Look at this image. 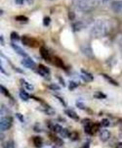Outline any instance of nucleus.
I'll return each instance as SVG.
<instances>
[{
	"label": "nucleus",
	"instance_id": "nucleus-21",
	"mask_svg": "<svg viewBox=\"0 0 122 148\" xmlns=\"http://www.w3.org/2000/svg\"><path fill=\"white\" fill-rule=\"evenodd\" d=\"M78 137H79V135H78V134H77L76 132H70L69 134V138H70L71 140H77L78 139Z\"/></svg>",
	"mask_w": 122,
	"mask_h": 148
},
{
	"label": "nucleus",
	"instance_id": "nucleus-20",
	"mask_svg": "<svg viewBox=\"0 0 122 148\" xmlns=\"http://www.w3.org/2000/svg\"><path fill=\"white\" fill-rule=\"evenodd\" d=\"M21 84H23V86L24 88L28 89V90H33V86L29 84V82H27L26 81H24V79H21Z\"/></svg>",
	"mask_w": 122,
	"mask_h": 148
},
{
	"label": "nucleus",
	"instance_id": "nucleus-14",
	"mask_svg": "<svg viewBox=\"0 0 122 148\" xmlns=\"http://www.w3.org/2000/svg\"><path fill=\"white\" fill-rule=\"evenodd\" d=\"M32 142H33V145L36 148H40L42 146V139L40 136H34L32 138Z\"/></svg>",
	"mask_w": 122,
	"mask_h": 148
},
{
	"label": "nucleus",
	"instance_id": "nucleus-1",
	"mask_svg": "<svg viewBox=\"0 0 122 148\" xmlns=\"http://www.w3.org/2000/svg\"><path fill=\"white\" fill-rule=\"evenodd\" d=\"M110 29L111 26L109 21H108V20H98L92 27L91 36L93 37H96V38L106 36L110 32Z\"/></svg>",
	"mask_w": 122,
	"mask_h": 148
},
{
	"label": "nucleus",
	"instance_id": "nucleus-32",
	"mask_svg": "<svg viewBox=\"0 0 122 148\" xmlns=\"http://www.w3.org/2000/svg\"><path fill=\"white\" fill-rule=\"evenodd\" d=\"M50 88L51 89H54V90H59L60 89V87L58 86L57 84H50Z\"/></svg>",
	"mask_w": 122,
	"mask_h": 148
},
{
	"label": "nucleus",
	"instance_id": "nucleus-37",
	"mask_svg": "<svg viewBox=\"0 0 122 148\" xmlns=\"http://www.w3.org/2000/svg\"><path fill=\"white\" fill-rule=\"evenodd\" d=\"M116 148H122V142H120V143L117 144V146H116Z\"/></svg>",
	"mask_w": 122,
	"mask_h": 148
},
{
	"label": "nucleus",
	"instance_id": "nucleus-28",
	"mask_svg": "<svg viewBox=\"0 0 122 148\" xmlns=\"http://www.w3.org/2000/svg\"><path fill=\"white\" fill-rule=\"evenodd\" d=\"M50 23H51V19L49 18V17H44L43 19V25L45 27H48L50 25Z\"/></svg>",
	"mask_w": 122,
	"mask_h": 148
},
{
	"label": "nucleus",
	"instance_id": "nucleus-6",
	"mask_svg": "<svg viewBox=\"0 0 122 148\" xmlns=\"http://www.w3.org/2000/svg\"><path fill=\"white\" fill-rule=\"evenodd\" d=\"M22 64H23L26 68H28V69H35V67H36L34 61L32 59L29 58V57L24 58L23 61H22Z\"/></svg>",
	"mask_w": 122,
	"mask_h": 148
},
{
	"label": "nucleus",
	"instance_id": "nucleus-3",
	"mask_svg": "<svg viewBox=\"0 0 122 148\" xmlns=\"http://www.w3.org/2000/svg\"><path fill=\"white\" fill-rule=\"evenodd\" d=\"M12 124H13V119L10 116H6V117H2L1 118V122H0V129H1L2 132H5V130H9L11 127Z\"/></svg>",
	"mask_w": 122,
	"mask_h": 148
},
{
	"label": "nucleus",
	"instance_id": "nucleus-25",
	"mask_svg": "<svg viewBox=\"0 0 122 148\" xmlns=\"http://www.w3.org/2000/svg\"><path fill=\"white\" fill-rule=\"evenodd\" d=\"M109 125H110V124H109V121L108 119H103V120H102L101 125H100V126L104 127H108Z\"/></svg>",
	"mask_w": 122,
	"mask_h": 148
},
{
	"label": "nucleus",
	"instance_id": "nucleus-24",
	"mask_svg": "<svg viewBox=\"0 0 122 148\" xmlns=\"http://www.w3.org/2000/svg\"><path fill=\"white\" fill-rule=\"evenodd\" d=\"M69 134H70V132H68V130L66 129H63V130L60 132V134L63 137H64V138H66V137H69Z\"/></svg>",
	"mask_w": 122,
	"mask_h": 148
},
{
	"label": "nucleus",
	"instance_id": "nucleus-18",
	"mask_svg": "<svg viewBox=\"0 0 122 148\" xmlns=\"http://www.w3.org/2000/svg\"><path fill=\"white\" fill-rule=\"evenodd\" d=\"M102 77H104V79H106V81H108V82H109V84H111L113 85H114V86H117V85H118L117 82H116L115 81H114L113 79H111L110 77H108V75H106V74H102Z\"/></svg>",
	"mask_w": 122,
	"mask_h": 148
},
{
	"label": "nucleus",
	"instance_id": "nucleus-22",
	"mask_svg": "<svg viewBox=\"0 0 122 148\" xmlns=\"http://www.w3.org/2000/svg\"><path fill=\"white\" fill-rule=\"evenodd\" d=\"M11 39L13 41H18V40H20V36L17 32H13L11 34Z\"/></svg>",
	"mask_w": 122,
	"mask_h": 148
},
{
	"label": "nucleus",
	"instance_id": "nucleus-23",
	"mask_svg": "<svg viewBox=\"0 0 122 148\" xmlns=\"http://www.w3.org/2000/svg\"><path fill=\"white\" fill-rule=\"evenodd\" d=\"M94 97L95 98H98V99H103V98H106V95H104L103 92H95L94 94Z\"/></svg>",
	"mask_w": 122,
	"mask_h": 148
},
{
	"label": "nucleus",
	"instance_id": "nucleus-35",
	"mask_svg": "<svg viewBox=\"0 0 122 148\" xmlns=\"http://www.w3.org/2000/svg\"><path fill=\"white\" fill-rule=\"evenodd\" d=\"M17 117H18V118H19V119H20V120H21V121H22V122H23V121H24V120H23V116H22V115H21V114H17Z\"/></svg>",
	"mask_w": 122,
	"mask_h": 148
},
{
	"label": "nucleus",
	"instance_id": "nucleus-19",
	"mask_svg": "<svg viewBox=\"0 0 122 148\" xmlns=\"http://www.w3.org/2000/svg\"><path fill=\"white\" fill-rule=\"evenodd\" d=\"M20 96H21V98L24 100V101H27V100L29 99V95L27 93L26 91H24V89H22L21 91H20Z\"/></svg>",
	"mask_w": 122,
	"mask_h": 148
},
{
	"label": "nucleus",
	"instance_id": "nucleus-33",
	"mask_svg": "<svg viewBox=\"0 0 122 148\" xmlns=\"http://www.w3.org/2000/svg\"><path fill=\"white\" fill-rule=\"evenodd\" d=\"M24 1H26V0H15L16 4H18V5H23L24 3Z\"/></svg>",
	"mask_w": 122,
	"mask_h": 148
},
{
	"label": "nucleus",
	"instance_id": "nucleus-5",
	"mask_svg": "<svg viewBox=\"0 0 122 148\" xmlns=\"http://www.w3.org/2000/svg\"><path fill=\"white\" fill-rule=\"evenodd\" d=\"M99 130V126L97 124H92V123H89L88 125L85 126V132L88 134H94L95 132H97Z\"/></svg>",
	"mask_w": 122,
	"mask_h": 148
},
{
	"label": "nucleus",
	"instance_id": "nucleus-13",
	"mask_svg": "<svg viewBox=\"0 0 122 148\" xmlns=\"http://www.w3.org/2000/svg\"><path fill=\"white\" fill-rule=\"evenodd\" d=\"M49 127L53 130L55 134H60V132L63 130V127L60 126V125H57V124H50Z\"/></svg>",
	"mask_w": 122,
	"mask_h": 148
},
{
	"label": "nucleus",
	"instance_id": "nucleus-39",
	"mask_svg": "<svg viewBox=\"0 0 122 148\" xmlns=\"http://www.w3.org/2000/svg\"><path fill=\"white\" fill-rule=\"evenodd\" d=\"M102 1H103L104 3H106V2H109V1H110V0H102Z\"/></svg>",
	"mask_w": 122,
	"mask_h": 148
},
{
	"label": "nucleus",
	"instance_id": "nucleus-29",
	"mask_svg": "<svg viewBox=\"0 0 122 148\" xmlns=\"http://www.w3.org/2000/svg\"><path fill=\"white\" fill-rule=\"evenodd\" d=\"M16 20H17V21H19V22H22V23H24V22L28 21V19H27L26 17H24V16H19V17H17Z\"/></svg>",
	"mask_w": 122,
	"mask_h": 148
},
{
	"label": "nucleus",
	"instance_id": "nucleus-31",
	"mask_svg": "<svg viewBox=\"0 0 122 148\" xmlns=\"http://www.w3.org/2000/svg\"><path fill=\"white\" fill-rule=\"evenodd\" d=\"M76 106H77V107H79V108H81L82 110H86L85 105L82 103V102H77V103H76Z\"/></svg>",
	"mask_w": 122,
	"mask_h": 148
},
{
	"label": "nucleus",
	"instance_id": "nucleus-4",
	"mask_svg": "<svg viewBox=\"0 0 122 148\" xmlns=\"http://www.w3.org/2000/svg\"><path fill=\"white\" fill-rule=\"evenodd\" d=\"M22 42H23L24 45L28 47H36L38 46V41L36 40L35 38H31V37H27V36H24L22 38Z\"/></svg>",
	"mask_w": 122,
	"mask_h": 148
},
{
	"label": "nucleus",
	"instance_id": "nucleus-10",
	"mask_svg": "<svg viewBox=\"0 0 122 148\" xmlns=\"http://www.w3.org/2000/svg\"><path fill=\"white\" fill-rule=\"evenodd\" d=\"M11 46L13 47V49H14L15 51H16L17 53H18L19 55H21V56L24 57V58H27V57H28V56H27V54H26V52L24 51V50L22 49L20 46H18V45H17V44L12 43V44H11Z\"/></svg>",
	"mask_w": 122,
	"mask_h": 148
},
{
	"label": "nucleus",
	"instance_id": "nucleus-8",
	"mask_svg": "<svg viewBox=\"0 0 122 148\" xmlns=\"http://www.w3.org/2000/svg\"><path fill=\"white\" fill-rule=\"evenodd\" d=\"M111 9L115 13H122V1H113L111 3Z\"/></svg>",
	"mask_w": 122,
	"mask_h": 148
},
{
	"label": "nucleus",
	"instance_id": "nucleus-34",
	"mask_svg": "<svg viewBox=\"0 0 122 148\" xmlns=\"http://www.w3.org/2000/svg\"><path fill=\"white\" fill-rule=\"evenodd\" d=\"M69 19H70V20H73L74 19V13H73V12H69Z\"/></svg>",
	"mask_w": 122,
	"mask_h": 148
},
{
	"label": "nucleus",
	"instance_id": "nucleus-12",
	"mask_svg": "<svg viewBox=\"0 0 122 148\" xmlns=\"http://www.w3.org/2000/svg\"><path fill=\"white\" fill-rule=\"evenodd\" d=\"M109 137H110V132L108 130H101V132H100V138H101L102 141H106V140L109 139Z\"/></svg>",
	"mask_w": 122,
	"mask_h": 148
},
{
	"label": "nucleus",
	"instance_id": "nucleus-36",
	"mask_svg": "<svg viewBox=\"0 0 122 148\" xmlns=\"http://www.w3.org/2000/svg\"><path fill=\"white\" fill-rule=\"evenodd\" d=\"M26 1L27 2V4H29V5H30V4L33 3V1H34V0H26Z\"/></svg>",
	"mask_w": 122,
	"mask_h": 148
},
{
	"label": "nucleus",
	"instance_id": "nucleus-27",
	"mask_svg": "<svg viewBox=\"0 0 122 148\" xmlns=\"http://www.w3.org/2000/svg\"><path fill=\"white\" fill-rule=\"evenodd\" d=\"M5 148H15V143L13 140H9V141L6 142V144H5Z\"/></svg>",
	"mask_w": 122,
	"mask_h": 148
},
{
	"label": "nucleus",
	"instance_id": "nucleus-17",
	"mask_svg": "<svg viewBox=\"0 0 122 148\" xmlns=\"http://www.w3.org/2000/svg\"><path fill=\"white\" fill-rule=\"evenodd\" d=\"M52 60H53V63L56 65L57 67H60V68H64V62L62 61L61 59L58 58V57H54V58H52Z\"/></svg>",
	"mask_w": 122,
	"mask_h": 148
},
{
	"label": "nucleus",
	"instance_id": "nucleus-16",
	"mask_svg": "<svg viewBox=\"0 0 122 148\" xmlns=\"http://www.w3.org/2000/svg\"><path fill=\"white\" fill-rule=\"evenodd\" d=\"M73 29L75 32H79L84 27V25H83V23H82V22H76V23H74V24L73 25Z\"/></svg>",
	"mask_w": 122,
	"mask_h": 148
},
{
	"label": "nucleus",
	"instance_id": "nucleus-2",
	"mask_svg": "<svg viewBox=\"0 0 122 148\" xmlns=\"http://www.w3.org/2000/svg\"><path fill=\"white\" fill-rule=\"evenodd\" d=\"M98 5V0H80L78 2V8L82 11H91Z\"/></svg>",
	"mask_w": 122,
	"mask_h": 148
},
{
	"label": "nucleus",
	"instance_id": "nucleus-30",
	"mask_svg": "<svg viewBox=\"0 0 122 148\" xmlns=\"http://www.w3.org/2000/svg\"><path fill=\"white\" fill-rule=\"evenodd\" d=\"M78 86V84H76V82H69V89H74V88H76V87Z\"/></svg>",
	"mask_w": 122,
	"mask_h": 148
},
{
	"label": "nucleus",
	"instance_id": "nucleus-15",
	"mask_svg": "<svg viewBox=\"0 0 122 148\" xmlns=\"http://www.w3.org/2000/svg\"><path fill=\"white\" fill-rule=\"evenodd\" d=\"M66 114L68 115L69 118H71V119L75 120V121H78V119H79L78 115H77L73 110H66Z\"/></svg>",
	"mask_w": 122,
	"mask_h": 148
},
{
	"label": "nucleus",
	"instance_id": "nucleus-7",
	"mask_svg": "<svg viewBox=\"0 0 122 148\" xmlns=\"http://www.w3.org/2000/svg\"><path fill=\"white\" fill-rule=\"evenodd\" d=\"M38 73H39V75H40V76L45 77V79H48L49 76H50L49 69L47 67L44 66V65H40V66L38 67Z\"/></svg>",
	"mask_w": 122,
	"mask_h": 148
},
{
	"label": "nucleus",
	"instance_id": "nucleus-40",
	"mask_svg": "<svg viewBox=\"0 0 122 148\" xmlns=\"http://www.w3.org/2000/svg\"><path fill=\"white\" fill-rule=\"evenodd\" d=\"M50 1H55V0H50Z\"/></svg>",
	"mask_w": 122,
	"mask_h": 148
},
{
	"label": "nucleus",
	"instance_id": "nucleus-38",
	"mask_svg": "<svg viewBox=\"0 0 122 148\" xmlns=\"http://www.w3.org/2000/svg\"><path fill=\"white\" fill-rule=\"evenodd\" d=\"M81 148H89V144H88V143H86L85 145H83V146H82Z\"/></svg>",
	"mask_w": 122,
	"mask_h": 148
},
{
	"label": "nucleus",
	"instance_id": "nucleus-11",
	"mask_svg": "<svg viewBox=\"0 0 122 148\" xmlns=\"http://www.w3.org/2000/svg\"><path fill=\"white\" fill-rule=\"evenodd\" d=\"M40 54L44 59L47 60V61H51L52 60L51 54H50V52L48 51V49L45 48V47H41L40 48Z\"/></svg>",
	"mask_w": 122,
	"mask_h": 148
},
{
	"label": "nucleus",
	"instance_id": "nucleus-26",
	"mask_svg": "<svg viewBox=\"0 0 122 148\" xmlns=\"http://www.w3.org/2000/svg\"><path fill=\"white\" fill-rule=\"evenodd\" d=\"M0 89H1V92L5 95V96H7V97H10V96H11V95H10V93H9V91H8V90H7L6 88H5L3 85H1V86H0Z\"/></svg>",
	"mask_w": 122,
	"mask_h": 148
},
{
	"label": "nucleus",
	"instance_id": "nucleus-9",
	"mask_svg": "<svg viewBox=\"0 0 122 148\" xmlns=\"http://www.w3.org/2000/svg\"><path fill=\"white\" fill-rule=\"evenodd\" d=\"M81 77H82V79H83V81H85L87 82H92L94 79L93 76H92L90 73L86 72L85 70H81Z\"/></svg>",
	"mask_w": 122,
	"mask_h": 148
}]
</instances>
